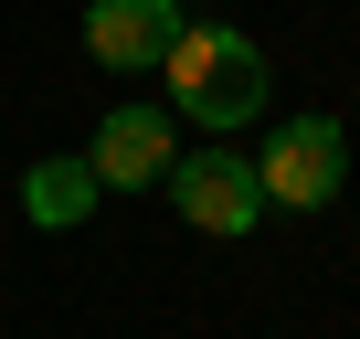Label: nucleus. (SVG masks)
<instances>
[{
	"mask_svg": "<svg viewBox=\"0 0 360 339\" xmlns=\"http://www.w3.org/2000/svg\"><path fill=\"white\" fill-rule=\"evenodd\" d=\"M169 43H180V0H96L85 11V53L106 75H159Z\"/></svg>",
	"mask_w": 360,
	"mask_h": 339,
	"instance_id": "4",
	"label": "nucleus"
},
{
	"mask_svg": "<svg viewBox=\"0 0 360 339\" xmlns=\"http://www.w3.org/2000/svg\"><path fill=\"white\" fill-rule=\"evenodd\" d=\"M339 181H349V127L339 117H286L265 138V159H255V191L286 202V212H328Z\"/></svg>",
	"mask_w": 360,
	"mask_h": 339,
	"instance_id": "2",
	"label": "nucleus"
},
{
	"mask_svg": "<svg viewBox=\"0 0 360 339\" xmlns=\"http://www.w3.org/2000/svg\"><path fill=\"white\" fill-rule=\"evenodd\" d=\"M22 212L53 223V234H75V223L96 212V170H85V159H32V170H22Z\"/></svg>",
	"mask_w": 360,
	"mask_h": 339,
	"instance_id": "6",
	"label": "nucleus"
},
{
	"mask_svg": "<svg viewBox=\"0 0 360 339\" xmlns=\"http://www.w3.org/2000/svg\"><path fill=\"white\" fill-rule=\"evenodd\" d=\"M159 85H169V106L191 127L233 138L244 117H265V43H244L223 22H180V43L159 53Z\"/></svg>",
	"mask_w": 360,
	"mask_h": 339,
	"instance_id": "1",
	"label": "nucleus"
},
{
	"mask_svg": "<svg viewBox=\"0 0 360 339\" xmlns=\"http://www.w3.org/2000/svg\"><path fill=\"white\" fill-rule=\"evenodd\" d=\"M85 170H96V191H148V181H169V117H159V106H117V117L96 127Z\"/></svg>",
	"mask_w": 360,
	"mask_h": 339,
	"instance_id": "5",
	"label": "nucleus"
},
{
	"mask_svg": "<svg viewBox=\"0 0 360 339\" xmlns=\"http://www.w3.org/2000/svg\"><path fill=\"white\" fill-rule=\"evenodd\" d=\"M169 202H180V223H202V234H255V212H265L255 159H233V148L169 159Z\"/></svg>",
	"mask_w": 360,
	"mask_h": 339,
	"instance_id": "3",
	"label": "nucleus"
}]
</instances>
